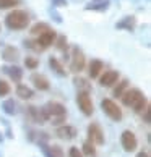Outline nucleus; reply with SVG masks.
Wrapping results in <instances>:
<instances>
[{
  "instance_id": "obj_1",
  "label": "nucleus",
  "mask_w": 151,
  "mask_h": 157,
  "mask_svg": "<svg viewBox=\"0 0 151 157\" xmlns=\"http://www.w3.org/2000/svg\"><path fill=\"white\" fill-rule=\"evenodd\" d=\"M120 101L125 107H130L133 112L137 113H143V110L149 105L146 96L143 94L140 89L133 88V89H127L124 94L120 96Z\"/></svg>"
},
{
  "instance_id": "obj_2",
  "label": "nucleus",
  "mask_w": 151,
  "mask_h": 157,
  "mask_svg": "<svg viewBox=\"0 0 151 157\" xmlns=\"http://www.w3.org/2000/svg\"><path fill=\"white\" fill-rule=\"evenodd\" d=\"M5 26L11 31H23L30 26V15L23 10H13L5 16Z\"/></svg>"
},
{
  "instance_id": "obj_3",
  "label": "nucleus",
  "mask_w": 151,
  "mask_h": 157,
  "mask_svg": "<svg viewBox=\"0 0 151 157\" xmlns=\"http://www.w3.org/2000/svg\"><path fill=\"white\" fill-rule=\"evenodd\" d=\"M42 109H44L46 115H47V118H49L54 125H59V123H63V121H65L67 109H65V105H63V104L55 102V101H50V102L46 104ZM63 125H65V123H63Z\"/></svg>"
},
{
  "instance_id": "obj_4",
  "label": "nucleus",
  "mask_w": 151,
  "mask_h": 157,
  "mask_svg": "<svg viewBox=\"0 0 151 157\" xmlns=\"http://www.w3.org/2000/svg\"><path fill=\"white\" fill-rule=\"evenodd\" d=\"M101 109L112 121H122L124 113H122V109L117 105L115 101H112V99H102L101 101Z\"/></svg>"
},
{
  "instance_id": "obj_5",
  "label": "nucleus",
  "mask_w": 151,
  "mask_h": 157,
  "mask_svg": "<svg viewBox=\"0 0 151 157\" xmlns=\"http://www.w3.org/2000/svg\"><path fill=\"white\" fill-rule=\"evenodd\" d=\"M86 67V59L85 54L78 45H73L72 47V54H70V71L73 73H80L83 71Z\"/></svg>"
},
{
  "instance_id": "obj_6",
  "label": "nucleus",
  "mask_w": 151,
  "mask_h": 157,
  "mask_svg": "<svg viewBox=\"0 0 151 157\" xmlns=\"http://www.w3.org/2000/svg\"><path fill=\"white\" fill-rule=\"evenodd\" d=\"M77 104H78V109L81 110V113L86 115V117H91L93 112H94V105H93L89 92L78 91V94H77Z\"/></svg>"
},
{
  "instance_id": "obj_7",
  "label": "nucleus",
  "mask_w": 151,
  "mask_h": 157,
  "mask_svg": "<svg viewBox=\"0 0 151 157\" xmlns=\"http://www.w3.org/2000/svg\"><path fill=\"white\" fill-rule=\"evenodd\" d=\"M88 141L93 143L94 146H101V144H104V141H106L102 128H101L99 123H96V121H93V123L88 125Z\"/></svg>"
},
{
  "instance_id": "obj_8",
  "label": "nucleus",
  "mask_w": 151,
  "mask_h": 157,
  "mask_svg": "<svg viewBox=\"0 0 151 157\" xmlns=\"http://www.w3.org/2000/svg\"><path fill=\"white\" fill-rule=\"evenodd\" d=\"M57 36L59 34L55 33V29H47L46 33H42V34H39V36L34 39V42L38 44V47H39V50L42 52V50H46V49H49L52 44L55 42V39H57Z\"/></svg>"
},
{
  "instance_id": "obj_9",
  "label": "nucleus",
  "mask_w": 151,
  "mask_h": 157,
  "mask_svg": "<svg viewBox=\"0 0 151 157\" xmlns=\"http://www.w3.org/2000/svg\"><path fill=\"white\" fill-rule=\"evenodd\" d=\"M120 144H122V147H124L125 152H133V151L137 149V146H138V139L135 136V133L130 131V130L122 131V135H120Z\"/></svg>"
},
{
  "instance_id": "obj_10",
  "label": "nucleus",
  "mask_w": 151,
  "mask_h": 157,
  "mask_svg": "<svg viewBox=\"0 0 151 157\" xmlns=\"http://www.w3.org/2000/svg\"><path fill=\"white\" fill-rule=\"evenodd\" d=\"M26 113H28V117H30V120L34 121V123H46V121L49 120L46 112H44V109H38L36 105H28Z\"/></svg>"
},
{
  "instance_id": "obj_11",
  "label": "nucleus",
  "mask_w": 151,
  "mask_h": 157,
  "mask_svg": "<svg viewBox=\"0 0 151 157\" xmlns=\"http://www.w3.org/2000/svg\"><path fill=\"white\" fill-rule=\"evenodd\" d=\"M120 79V73L119 71H114V70H107V71H104L99 78V84L102 88H111L114 86L117 81Z\"/></svg>"
},
{
  "instance_id": "obj_12",
  "label": "nucleus",
  "mask_w": 151,
  "mask_h": 157,
  "mask_svg": "<svg viewBox=\"0 0 151 157\" xmlns=\"http://www.w3.org/2000/svg\"><path fill=\"white\" fill-rule=\"evenodd\" d=\"M3 73L7 75V76L13 81V83H18L20 84V81L23 78V70L18 67V65H3Z\"/></svg>"
},
{
  "instance_id": "obj_13",
  "label": "nucleus",
  "mask_w": 151,
  "mask_h": 157,
  "mask_svg": "<svg viewBox=\"0 0 151 157\" xmlns=\"http://www.w3.org/2000/svg\"><path fill=\"white\" fill-rule=\"evenodd\" d=\"M31 83H33V86L36 89H39V91H49L50 89V83H49V79L44 76V75H41V73H33L31 75Z\"/></svg>"
},
{
  "instance_id": "obj_14",
  "label": "nucleus",
  "mask_w": 151,
  "mask_h": 157,
  "mask_svg": "<svg viewBox=\"0 0 151 157\" xmlns=\"http://www.w3.org/2000/svg\"><path fill=\"white\" fill-rule=\"evenodd\" d=\"M55 135L59 136L60 139H65V141H68V139H73L75 136H77V128L72 126V125H62L55 130Z\"/></svg>"
},
{
  "instance_id": "obj_15",
  "label": "nucleus",
  "mask_w": 151,
  "mask_h": 157,
  "mask_svg": "<svg viewBox=\"0 0 151 157\" xmlns=\"http://www.w3.org/2000/svg\"><path fill=\"white\" fill-rule=\"evenodd\" d=\"M135 26H137V20H135V16H124L120 21L115 23V29H124V31H133L135 29Z\"/></svg>"
},
{
  "instance_id": "obj_16",
  "label": "nucleus",
  "mask_w": 151,
  "mask_h": 157,
  "mask_svg": "<svg viewBox=\"0 0 151 157\" xmlns=\"http://www.w3.org/2000/svg\"><path fill=\"white\" fill-rule=\"evenodd\" d=\"M39 146L42 147V152L46 154V157H63V151L60 146L57 144H46V143H39Z\"/></svg>"
},
{
  "instance_id": "obj_17",
  "label": "nucleus",
  "mask_w": 151,
  "mask_h": 157,
  "mask_svg": "<svg viewBox=\"0 0 151 157\" xmlns=\"http://www.w3.org/2000/svg\"><path fill=\"white\" fill-rule=\"evenodd\" d=\"M104 70V63L99 60V59H94V60H91L89 62V65H88V73H89V78H99V75L101 71Z\"/></svg>"
},
{
  "instance_id": "obj_18",
  "label": "nucleus",
  "mask_w": 151,
  "mask_h": 157,
  "mask_svg": "<svg viewBox=\"0 0 151 157\" xmlns=\"http://www.w3.org/2000/svg\"><path fill=\"white\" fill-rule=\"evenodd\" d=\"M2 59L5 60V62H16L20 59V50L16 49V47H13V45H7V47L3 49V52H2Z\"/></svg>"
},
{
  "instance_id": "obj_19",
  "label": "nucleus",
  "mask_w": 151,
  "mask_h": 157,
  "mask_svg": "<svg viewBox=\"0 0 151 157\" xmlns=\"http://www.w3.org/2000/svg\"><path fill=\"white\" fill-rule=\"evenodd\" d=\"M111 5V0H91L85 7V10H93V11H106Z\"/></svg>"
},
{
  "instance_id": "obj_20",
  "label": "nucleus",
  "mask_w": 151,
  "mask_h": 157,
  "mask_svg": "<svg viewBox=\"0 0 151 157\" xmlns=\"http://www.w3.org/2000/svg\"><path fill=\"white\" fill-rule=\"evenodd\" d=\"M49 67L52 68V71H54L57 76H67V70L63 68V65L55 59V57H49Z\"/></svg>"
},
{
  "instance_id": "obj_21",
  "label": "nucleus",
  "mask_w": 151,
  "mask_h": 157,
  "mask_svg": "<svg viewBox=\"0 0 151 157\" xmlns=\"http://www.w3.org/2000/svg\"><path fill=\"white\" fill-rule=\"evenodd\" d=\"M16 94H18L20 99H25V101H30V99H33L34 96V91L30 88V86H26V84H18L16 86Z\"/></svg>"
},
{
  "instance_id": "obj_22",
  "label": "nucleus",
  "mask_w": 151,
  "mask_h": 157,
  "mask_svg": "<svg viewBox=\"0 0 151 157\" xmlns=\"http://www.w3.org/2000/svg\"><path fill=\"white\" fill-rule=\"evenodd\" d=\"M129 89V79H119L117 83H115V88H114V97H120L124 92Z\"/></svg>"
},
{
  "instance_id": "obj_23",
  "label": "nucleus",
  "mask_w": 151,
  "mask_h": 157,
  "mask_svg": "<svg viewBox=\"0 0 151 157\" xmlns=\"http://www.w3.org/2000/svg\"><path fill=\"white\" fill-rule=\"evenodd\" d=\"M50 25H47V23H44V21H41V23H36V25H34L33 28H31V36H39V34H42V33H46L47 29H50Z\"/></svg>"
},
{
  "instance_id": "obj_24",
  "label": "nucleus",
  "mask_w": 151,
  "mask_h": 157,
  "mask_svg": "<svg viewBox=\"0 0 151 157\" xmlns=\"http://www.w3.org/2000/svg\"><path fill=\"white\" fill-rule=\"evenodd\" d=\"M83 157H96L97 154H96V146L93 143H89V141H85L83 143Z\"/></svg>"
},
{
  "instance_id": "obj_25",
  "label": "nucleus",
  "mask_w": 151,
  "mask_h": 157,
  "mask_svg": "<svg viewBox=\"0 0 151 157\" xmlns=\"http://www.w3.org/2000/svg\"><path fill=\"white\" fill-rule=\"evenodd\" d=\"M73 83L78 88V91H86V92L91 91V84L88 83V79H85V78H75Z\"/></svg>"
},
{
  "instance_id": "obj_26",
  "label": "nucleus",
  "mask_w": 151,
  "mask_h": 157,
  "mask_svg": "<svg viewBox=\"0 0 151 157\" xmlns=\"http://www.w3.org/2000/svg\"><path fill=\"white\" fill-rule=\"evenodd\" d=\"M55 47L59 49V50H63L65 52L67 49H68V39H67V36H63V34H60V36H57V39H55Z\"/></svg>"
},
{
  "instance_id": "obj_27",
  "label": "nucleus",
  "mask_w": 151,
  "mask_h": 157,
  "mask_svg": "<svg viewBox=\"0 0 151 157\" xmlns=\"http://www.w3.org/2000/svg\"><path fill=\"white\" fill-rule=\"evenodd\" d=\"M2 109H3V112H5V113L13 115V113L16 112V105H15L13 99H8V101H5V102L2 104Z\"/></svg>"
},
{
  "instance_id": "obj_28",
  "label": "nucleus",
  "mask_w": 151,
  "mask_h": 157,
  "mask_svg": "<svg viewBox=\"0 0 151 157\" xmlns=\"http://www.w3.org/2000/svg\"><path fill=\"white\" fill-rule=\"evenodd\" d=\"M20 3H21V0H0V10H7V8L18 7Z\"/></svg>"
},
{
  "instance_id": "obj_29",
  "label": "nucleus",
  "mask_w": 151,
  "mask_h": 157,
  "mask_svg": "<svg viewBox=\"0 0 151 157\" xmlns=\"http://www.w3.org/2000/svg\"><path fill=\"white\" fill-rule=\"evenodd\" d=\"M25 67H26V68H30V70H36V68L39 67V60L36 59V57L28 55L26 59H25Z\"/></svg>"
},
{
  "instance_id": "obj_30",
  "label": "nucleus",
  "mask_w": 151,
  "mask_h": 157,
  "mask_svg": "<svg viewBox=\"0 0 151 157\" xmlns=\"http://www.w3.org/2000/svg\"><path fill=\"white\" fill-rule=\"evenodd\" d=\"M10 84L7 83V81H3V79H0V97H5V96H8L10 94Z\"/></svg>"
},
{
  "instance_id": "obj_31",
  "label": "nucleus",
  "mask_w": 151,
  "mask_h": 157,
  "mask_svg": "<svg viewBox=\"0 0 151 157\" xmlns=\"http://www.w3.org/2000/svg\"><path fill=\"white\" fill-rule=\"evenodd\" d=\"M68 157H83V154H81V151L78 147H70V151H68Z\"/></svg>"
},
{
  "instance_id": "obj_32",
  "label": "nucleus",
  "mask_w": 151,
  "mask_h": 157,
  "mask_svg": "<svg viewBox=\"0 0 151 157\" xmlns=\"http://www.w3.org/2000/svg\"><path fill=\"white\" fill-rule=\"evenodd\" d=\"M52 5H55V7H67V0H52Z\"/></svg>"
},
{
  "instance_id": "obj_33",
  "label": "nucleus",
  "mask_w": 151,
  "mask_h": 157,
  "mask_svg": "<svg viewBox=\"0 0 151 157\" xmlns=\"http://www.w3.org/2000/svg\"><path fill=\"white\" fill-rule=\"evenodd\" d=\"M143 112H145V117H143V118H145V121H146V123H149V121H151V120H149V105H148L146 109H145Z\"/></svg>"
},
{
  "instance_id": "obj_34",
  "label": "nucleus",
  "mask_w": 151,
  "mask_h": 157,
  "mask_svg": "<svg viewBox=\"0 0 151 157\" xmlns=\"http://www.w3.org/2000/svg\"><path fill=\"white\" fill-rule=\"evenodd\" d=\"M137 157H149V154L146 152V151H140V152L137 154Z\"/></svg>"
},
{
  "instance_id": "obj_35",
  "label": "nucleus",
  "mask_w": 151,
  "mask_h": 157,
  "mask_svg": "<svg viewBox=\"0 0 151 157\" xmlns=\"http://www.w3.org/2000/svg\"><path fill=\"white\" fill-rule=\"evenodd\" d=\"M0 141H2V135H0Z\"/></svg>"
},
{
  "instance_id": "obj_36",
  "label": "nucleus",
  "mask_w": 151,
  "mask_h": 157,
  "mask_svg": "<svg viewBox=\"0 0 151 157\" xmlns=\"http://www.w3.org/2000/svg\"><path fill=\"white\" fill-rule=\"evenodd\" d=\"M0 31H2V25H0Z\"/></svg>"
}]
</instances>
